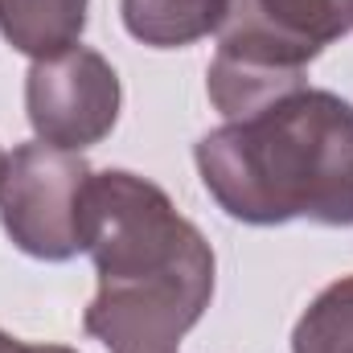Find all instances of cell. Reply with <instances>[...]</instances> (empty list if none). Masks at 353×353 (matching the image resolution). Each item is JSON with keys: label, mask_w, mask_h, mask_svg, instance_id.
Here are the masks:
<instances>
[{"label": "cell", "mask_w": 353, "mask_h": 353, "mask_svg": "<svg viewBox=\"0 0 353 353\" xmlns=\"http://www.w3.org/2000/svg\"><path fill=\"white\" fill-rule=\"evenodd\" d=\"M90 169L79 152L54 144H17L4 161L0 222L17 251L66 263L83 255V193Z\"/></svg>", "instance_id": "277c9868"}, {"label": "cell", "mask_w": 353, "mask_h": 353, "mask_svg": "<svg viewBox=\"0 0 353 353\" xmlns=\"http://www.w3.org/2000/svg\"><path fill=\"white\" fill-rule=\"evenodd\" d=\"M87 29V0H0V33L12 50L54 58L74 50Z\"/></svg>", "instance_id": "8992f818"}, {"label": "cell", "mask_w": 353, "mask_h": 353, "mask_svg": "<svg viewBox=\"0 0 353 353\" xmlns=\"http://www.w3.org/2000/svg\"><path fill=\"white\" fill-rule=\"evenodd\" d=\"M193 161L234 222L353 226V103L333 90L304 87L226 119L197 140Z\"/></svg>", "instance_id": "7a4b0ae2"}, {"label": "cell", "mask_w": 353, "mask_h": 353, "mask_svg": "<svg viewBox=\"0 0 353 353\" xmlns=\"http://www.w3.org/2000/svg\"><path fill=\"white\" fill-rule=\"evenodd\" d=\"M345 33H353V0H230L205 70L210 103L226 119H243L304 90L308 62Z\"/></svg>", "instance_id": "3957f363"}, {"label": "cell", "mask_w": 353, "mask_h": 353, "mask_svg": "<svg viewBox=\"0 0 353 353\" xmlns=\"http://www.w3.org/2000/svg\"><path fill=\"white\" fill-rule=\"evenodd\" d=\"M4 161H8V157H4V152H0V181H4Z\"/></svg>", "instance_id": "8fae6325"}, {"label": "cell", "mask_w": 353, "mask_h": 353, "mask_svg": "<svg viewBox=\"0 0 353 353\" xmlns=\"http://www.w3.org/2000/svg\"><path fill=\"white\" fill-rule=\"evenodd\" d=\"M37 353H74V350H66V345H37Z\"/></svg>", "instance_id": "30bf717a"}, {"label": "cell", "mask_w": 353, "mask_h": 353, "mask_svg": "<svg viewBox=\"0 0 353 353\" xmlns=\"http://www.w3.org/2000/svg\"><path fill=\"white\" fill-rule=\"evenodd\" d=\"M83 251L99 292L83 329L107 353H176L214 296V251L169 193L123 169L90 173Z\"/></svg>", "instance_id": "6da1fadb"}, {"label": "cell", "mask_w": 353, "mask_h": 353, "mask_svg": "<svg viewBox=\"0 0 353 353\" xmlns=\"http://www.w3.org/2000/svg\"><path fill=\"white\" fill-rule=\"evenodd\" d=\"M292 353H353V275L329 283L296 321Z\"/></svg>", "instance_id": "ba28073f"}, {"label": "cell", "mask_w": 353, "mask_h": 353, "mask_svg": "<svg viewBox=\"0 0 353 353\" xmlns=\"http://www.w3.org/2000/svg\"><path fill=\"white\" fill-rule=\"evenodd\" d=\"M230 0H119L123 29L152 50H185L226 21Z\"/></svg>", "instance_id": "52a82bcc"}, {"label": "cell", "mask_w": 353, "mask_h": 353, "mask_svg": "<svg viewBox=\"0 0 353 353\" xmlns=\"http://www.w3.org/2000/svg\"><path fill=\"white\" fill-rule=\"evenodd\" d=\"M25 115L41 144L83 152L119 119V74L87 46L37 58L25 74Z\"/></svg>", "instance_id": "5b68a950"}, {"label": "cell", "mask_w": 353, "mask_h": 353, "mask_svg": "<svg viewBox=\"0 0 353 353\" xmlns=\"http://www.w3.org/2000/svg\"><path fill=\"white\" fill-rule=\"evenodd\" d=\"M0 353H37V345H25V341H17V337L0 333Z\"/></svg>", "instance_id": "9c48e42d"}]
</instances>
